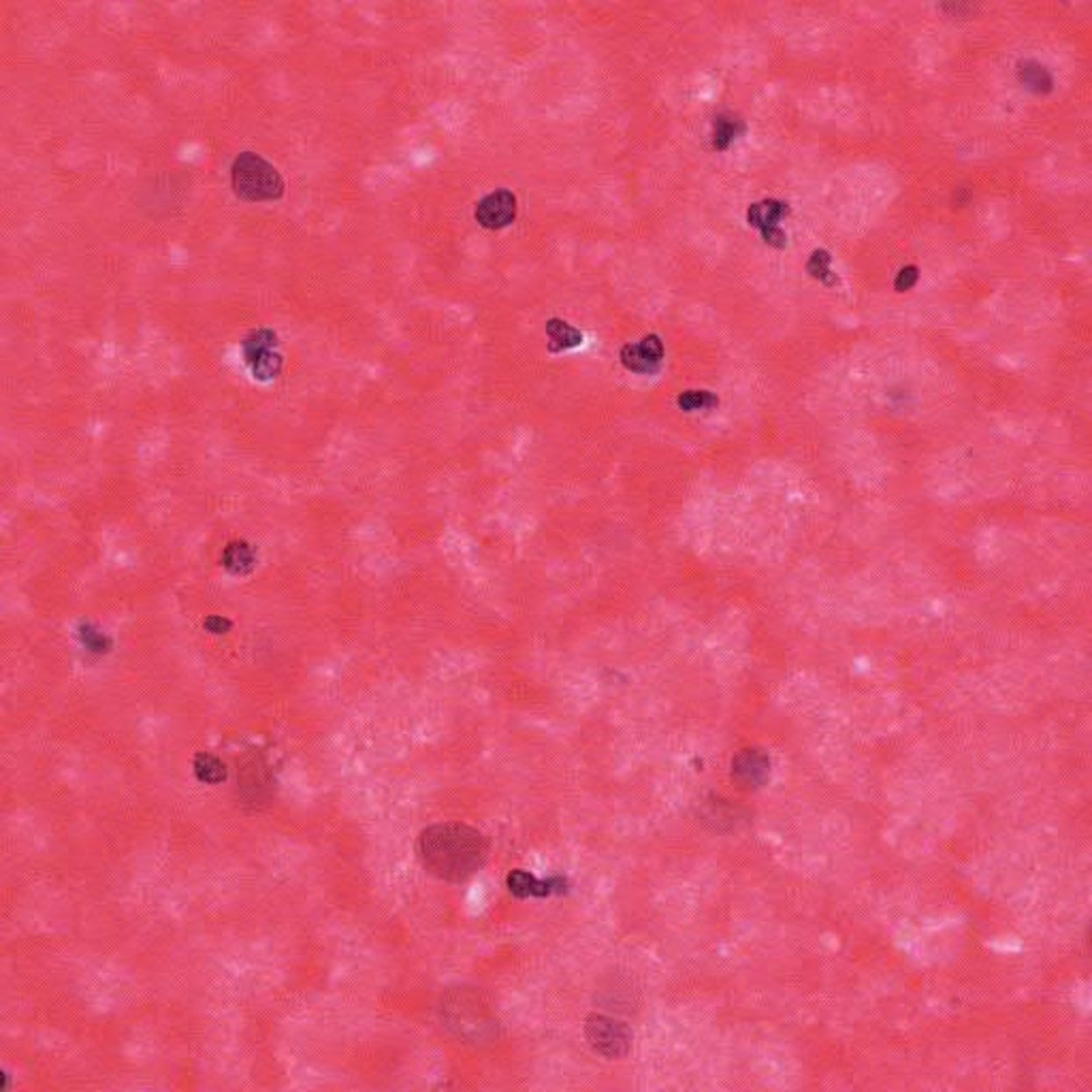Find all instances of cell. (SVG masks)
Listing matches in <instances>:
<instances>
[{
  "mask_svg": "<svg viewBox=\"0 0 1092 1092\" xmlns=\"http://www.w3.org/2000/svg\"><path fill=\"white\" fill-rule=\"evenodd\" d=\"M416 854L429 875L448 884H463L487 864L489 841L476 828L442 821L420 832Z\"/></svg>",
  "mask_w": 1092,
  "mask_h": 1092,
  "instance_id": "6da1fadb",
  "label": "cell"
},
{
  "mask_svg": "<svg viewBox=\"0 0 1092 1092\" xmlns=\"http://www.w3.org/2000/svg\"><path fill=\"white\" fill-rule=\"evenodd\" d=\"M231 184L235 194L248 203L278 201L284 194L280 171L254 151H242L231 165Z\"/></svg>",
  "mask_w": 1092,
  "mask_h": 1092,
  "instance_id": "7a4b0ae2",
  "label": "cell"
},
{
  "mask_svg": "<svg viewBox=\"0 0 1092 1092\" xmlns=\"http://www.w3.org/2000/svg\"><path fill=\"white\" fill-rule=\"evenodd\" d=\"M585 1037L589 1046L594 1047V1052L602 1054L604 1059H621V1056L628 1054L631 1047L630 1028L623 1022L609 1016H600V1013L587 1018Z\"/></svg>",
  "mask_w": 1092,
  "mask_h": 1092,
  "instance_id": "3957f363",
  "label": "cell"
},
{
  "mask_svg": "<svg viewBox=\"0 0 1092 1092\" xmlns=\"http://www.w3.org/2000/svg\"><path fill=\"white\" fill-rule=\"evenodd\" d=\"M790 215V205L786 201H778V199H764L757 201V203H751L747 209V222L749 227L757 229L762 235L764 243L771 248H786L787 246V233L778 227L783 218Z\"/></svg>",
  "mask_w": 1092,
  "mask_h": 1092,
  "instance_id": "277c9868",
  "label": "cell"
},
{
  "mask_svg": "<svg viewBox=\"0 0 1092 1092\" xmlns=\"http://www.w3.org/2000/svg\"><path fill=\"white\" fill-rule=\"evenodd\" d=\"M517 194L508 188H499L478 201L476 209H474V218H476V222L483 229L499 231V229L511 227L514 220H517Z\"/></svg>",
  "mask_w": 1092,
  "mask_h": 1092,
  "instance_id": "5b68a950",
  "label": "cell"
},
{
  "mask_svg": "<svg viewBox=\"0 0 1092 1092\" xmlns=\"http://www.w3.org/2000/svg\"><path fill=\"white\" fill-rule=\"evenodd\" d=\"M621 363L628 371H634V374L640 376H653L662 370L664 363V342L662 337L651 333V335H645L640 342H634V344H625L621 348Z\"/></svg>",
  "mask_w": 1092,
  "mask_h": 1092,
  "instance_id": "8992f818",
  "label": "cell"
},
{
  "mask_svg": "<svg viewBox=\"0 0 1092 1092\" xmlns=\"http://www.w3.org/2000/svg\"><path fill=\"white\" fill-rule=\"evenodd\" d=\"M546 337H548V352H563L579 348L585 342L581 329L572 327L570 322L561 318H551L546 321Z\"/></svg>",
  "mask_w": 1092,
  "mask_h": 1092,
  "instance_id": "52a82bcc",
  "label": "cell"
},
{
  "mask_svg": "<svg viewBox=\"0 0 1092 1092\" xmlns=\"http://www.w3.org/2000/svg\"><path fill=\"white\" fill-rule=\"evenodd\" d=\"M1018 80L1026 90L1035 95H1047L1054 88L1052 73L1037 60H1020L1018 62Z\"/></svg>",
  "mask_w": 1092,
  "mask_h": 1092,
  "instance_id": "ba28073f",
  "label": "cell"
},
{
  "mask_svg": "<svg viewBox=\"0 0 1092 1092\" xmlns=\"http://www.w3.org/2000/svg\"><path fill=\"white\" fill-rule=\"evenodd\" d=\"M745 130H747L745 122L738 120V117H732L726 114L717 116L713 122V135H711L713 148L717 151H726L729 145L738 139V137L745 133Z\"/></svg>",
  "mask_w": 1092,
  "mask_h": 1092,
  "instance_id": "9c48e42d",
  "label": "cell"
},
{
  "mask_svg": "<svg viewBox=\"0 0 1092 1092\" xmlns=\"http://www.w3.org/2000/svg\"><path fill=\"white\" fill-rule=\"evenodd\" d=\"M734 772L745 786H757L768 775V760L756 751H745L734 762Z\"/></svg>",
  "mask_w": 1092,
  "mask_h": 1092,
  "instance_id": "30bf717a",
  "label": "cell"
},
{
  "mask_svg": "<svg viewBox=\"0 0 1092 1092\" xmlns=\"http://www.w3.org/2000/svg\"><path fill=\"white\" fill-rule=\"evenodd\" d=\"M832 257L830 252L824 248H815L811 252L809 261H807V273L815 280H820L824 286H836L839 284V276L830 269Z\"/></svg>",
  "mask_w": 1092,
  "mask_h": 1092,
  "instance_id": "8fae6325",
  "label": "cell"
},
{
  "mask_svg": "<svg viewBox=\"0 0 1092 1092\" xmlns=\"http://www.w3.org/2000/svg\"><path fill=\"white\" fill-rule=\"evenodd\" d=\"M677 404L683 412H695V410L717 408L719 398L711 391H683L677 398Z\"/></svg>",
  "mask_w": 1092,
  "mask_h": 1092,
  "instance_id": "7c38bea8",
  "label": "cell"
},
{
  "mask_svg": "<svg viewBox=\"0 0 1092 1092\" xmlns=\"http://www.w3.org/2000/svg\"><path fill=\"white\" fill-rule=\"evenodd\" d=\"M508 888H511L512 894L521 896V898H525V896H545L548 892V884H540L532 875H527L525 870H514L511 877H508Z\"/></svg>",
  "mask_w": 1092,
  "mask_h": 1092,
  "instance_id": "4fadbf2b",
  "label": "cell"
},
{
  "mask_svg": "<svg viewBox=\"0 0 1092 1092\" xmlns=\"http://www.w3.org/2000/svg\"><path fill=\"white\" fill-rule=\"evenodd\" d=\"M918 280H919V269L918 267H915V265L903 267L898 271V276H896V280H894V291L896 292H907V291H911V288L915 286V284H918Z\"/></svg>",
  "mask_w": 1092,
  "mask_h": 1092,
  "instance_id": "5bb4252c",
  "label": "cell"
}]
</instances>
